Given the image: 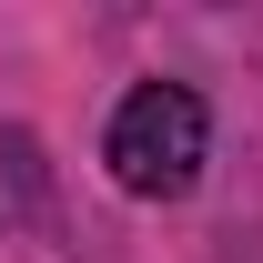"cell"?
I'll use <instances>...</instances> for the list:
<instances>
[{
	"instance_id": "6da1fadb",
	"label": "cell",
	"mask_w": 263,
	"mask_h": 263,
	"mask_svg": "<svg viewBox=\"0 0 263 263\" xmlns=\"http://www.w3.org/2000/svg\"><path fill=\"white\" fill-rule=\"evenodd\" d=\"M101 162L132 202H182L213 162V111L193 81H132L111 132H101Z\"/></svg>"
}]
</instances>
